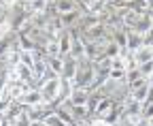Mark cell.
<instances>
[{
  "instance_id": "74e56055",
  "label": "cell",
  "mask_w": 153,
  "mask_h": 126,
  "mask_svg": "<svg viewBox=\"0 0 153 126\" xmlns=\"http://www.w3.org/2000/svg\"><path fill=\"white\" fill-rule=\"evenodd\" d=\"M149 86H151V88H153V75H151V77H149Z\"/></svg>"
},
{
  "instance_id": "d4e9b609",
  "label": "cell",
  "mask_w": 153,
  "mask_h": 126,
  "mask_svg": "<svg viewBox=\"0 0 153 126\" xmlns=\"http://www.w3.org/2000/svg\"><path fill=\"white\" fill-rule=\"evenodd\" d=\"M43 124H45V126H68V124H64V122H62V118H60V116L55 113V109H53V113H51V116H47V118L43 120Z\"/></svg>"
},
{
  "instance_id": "7a4b0ae2",
  "label": "cell",
  "mask_w": 153,
  "mask_h": 126,
  "mask_svg": "<svg viewBox=\"0 0 153 126\" xmlns=\"http://www.w3.org/2000/svg\"><path fill=\"white\" fill-rule=\"evenodd\" d=\"M43 94V100L49 103V105H57V94H60V77H49L43 81V86L38 88Z\"/></svg>"
},
{
  "instance_id": "5bb4252c",
  "label": "cell",
  "mask_w": 153,
  "mask_h": 126,
  "mask_svg": "<svg viewBox=\"0 0 153 126\" xmlns=\"http://www.w3.org/2000/svg\"><path fill=\"white\" fill-rule=\"evenodd\" d=\"M91 96V90L89 88H72V94H70V103L72 105H87Z\"/></svg>"
},
{
  "instance_id": "8fae6325",
  "label": "cell",
  "mask_w": 153,
  "mask_h": 126,
  "mask_svg": "<svg viewBox=\"0 0 153 126\" xmlns=\"http://www.w3.org/2000/svg\"><path fill=\"white\" fill-rule=\"evenodd\" d=\"M17 41H19V32H15V30L7 32L4 37L0 39V56H7L11 49H15L17 47Z\"/></svg>"
},
{
  "instance_id": "d590c367",
  "label": "cell",
  "mask_w": 153,
  "mask_h": 126,
  "mask_svg": "<svg viewBox=\"0 0 153 126\" xmlns=\"http://www.w3.org/2000/svg\"><path fill=\"white\" fill-rule=\"evenodd\" d=\"M0 126H11V122H9L7 118H2V122H0Z\"/></svg>"
},
{
  "instance_id": "1f68e13d",
  "label": "cell",
  "mask_w": 153,
  "mask_h": 126,
  "mask_svg": "<svg viewBox=\"0 0 153 126\" xmlns=\"http://www.w3.org/2000/svg\"><path fill=\"white\" fill-rule=\"evenodd\" d=\"M153 103V88H149V94H147V98L143 100V105H151Z\"/></svg>"
},
{
  "instance_id": "277c9868",
  "label": "cell",
  "mask_w": 153,
  "mask_h": 126,
  "mask_svg": "<svg viewBox=\"0 0 153 126\" xmlns=\"http://www.w3.org/2000/svg\"><path fill=\"white\" fill-rule=\"evenodd\" d=\"M76 9H81L76 0H53L49 4V15H66V13H72Z\"/></svg>"
},
{
  "instance_id": "7c38bea8",
  "label": "cell",
  "mask_w": 153,
  "mask_h": 126,
  "mask_svg": "<svg viewBox=\"0 0 153 126\" xmlns=\"http://www.w3.org/2000/svg\"><path fill=\"white\" fill-rule=\"evenodd\" d=\"M115 107V100H111V98H106V96H102L100 100H98V105H96V109H94V116H91V120H104L106 116H108V111Z\"/></svg>"
},
{
  "instance_id": "484cf974",
  "label": "cell",
  "mask_w": 153,
  "mask_h": 126,
  "mask_svg": "<svg viewBox=\"0 0 153 126\" xmlns=\"http://www.w3.org/2000/svg\"><path fill=\"white\" fill-rule=\"evenodd\" d=\"M19 62L26 66H34V51H19Z\"/></svg>"
},
{
  "instance_id": "e575fe53",
  "label": "cell",
  "mask_w": 153,
  "mask_h": 126,
  "mask_svg": "<svg viewBox=\"0 0 153 126\" xmlns=\"http://www.w3.org/2000/svg\"><path fill=\"white\" fill-rule=\"evenodd\" d=\"M91 126H108V124H104L102 120H91Z\"/></svg>"
},
{
  "instance_id": "7402d4cb",
  "label": "cell",
  "mask_w": 153,
  "mask_h": 126,
  "mask_svg": "<svg viewBox=\"0 0 153 126\" xmlns=\"http://www.w3.org/2000/svg\"><path fill=\"white\" fill-rule=\"evenodd\" d=\"M45 51V56L47 58H55V56H60V43H57V39H49L43 47Z\"/></svg>"
},
{
  "instance_id": "f1b7e54d",
  "label": "cell",
  "mask_w": 153,
  "mask_h": 126,
  "mask_svg": "<svg viewBox=\"0 0 153 126\" xmlns=\"http://www.w3.org/2000/svg\"><path fill=\"white\" fill-rule=\"evenodd\" d=\"M138 70H140V75H143L145 79H149V77L153 75V62H147V64H140V66H138Z\"/></svg>"
},
{
  "instance_id": "4316f807",
  "label": "cell",
  "mask_w": 153,
  "mask_h": 126,
  "mask_svg": "<svg viewBox=\"0 0 153 126\" xmlns=\"http://www.w3.org/2000/svg\"><path fill=\"white\" fill-rule=\"evenodd\" d=\"M111 68H115V70H126V58H123V56L113 58V60H111Z\"/></svg>"
},
{
  "instance_id": "e0dca14e",
  "label": "cell",
  "mask_w": 153,
  "mask_h": 126,
  "mask_svg": "<svg viewBox=\"0 0 153 126\" xmlns=\"http://www.w3.org/2000/svg\"><path fill=\"white\" fill-rule=\"evenodd\" d=\"M121 118H123V103H115V107L108 111V116H106L102 122L108 124V126H113V124H117Z\"/></svg>"
},
{
  "instance_id": "ac0fdd59",
  "label": "cell",
  "mask_w": 153,
  "mask_h": 126,
  "mask_svg": "<svg viewBox=\"0 0 153 126\" xmlns=\"http://www.w3.org/2000/svg\"><path fill=\"white\" fill-rule=\"evenodd\" d=\"M70 94H72V81L60 77V94H57V105L66 103V100L70 98Z\"/></svg>"
},
{
  "instance_id": "30bf717a",
  "label": "cell",
  "mask_w": 153,
  "mask_h": 126,
  "mask_svg": "<svg viewBox=\"0 0 153 126\" xmlns=\"http://www.w3.org/2000/svg\"><path fill=\"white\" fill-rule=\"evenodd\" d=\"M132 56H134V60H136V66H140V64H147V62H153V45H140L138 49H134L132 51Z\"/></svg>"
},
{
  "instance_id": "836d02e7",
  "label": "cell",
  "mask_w": 153,
  "mask_h": 126,
  "mask_svg": "<svg viewBox=\"0 0 153 126\" xmlns=\"http://www.w3.org/2000/svg\"><path fill=\"white\" fill-rule=\"evenodd\" d=\"M128 2H134V0H117L113 7H123V4H128Z\"/></svg>"
},
{
  "instance_id": "6da1fadb",
  "label": "cell",
  "mask_w": 153,
  "mask_h": 126,
  "mask_svg": "<svg viewBox=\"0 0 153 126\" xmlns=\"http://www.w3.org/2000/svg\"><path fill=\"white\" fill-rule=\"evenodd\" d=\"M94 77H96V68H94V62L83 58L76 64V73L72 77V88H89L91 90V83H94Z\"/></svg>"
},
{
  "instance_id": "83f0119b",
  "label": "cell",
  "mask_w": 153,
  "mask_h": 126,
  "mask_svg": "<svg viewBox=\"0 0 153 126\" xmlns=\"http://www.w3.org/2000/svg\"><path fill=\"white\" fill-rule=\"evenodd\" d=\"M11 126H32V122H30V118H28V111H26V113H22L17 120H13V122H11Z\"/></svg>"
},
{
  "instance_id": "f546056e",
  "label": "cell",
  "mask_w": 153,
  "mask_h": 126,
  "mask_svg": "<svg viewBox=\"0 0 153 126\" xmlns=\"http://www.w3.org/2000/svg\"><path fill=\"white\" fill-rule=\"evenodd\" d=\"M17 2H22V0H0V11H9V9H13Z\"/></svg>"
},
{
  "instance_id": "5b68a950",
  "label": "cell",
  "mask_w": 153,
  "mask_h": 126,
  "mask_svg": "<svg viewBox=\"0 0 153 126\" xmlns=\"http://www.w3.org/2000/svg\"><path fill=\"white\" fill-rule=\"evenodd\" d=\"M53 109L55 107L49 103H38L34 107H28V118H30V122H43L47 116L53 113Z\"/></svg>"
},
{
  "instance_id": "8992f818",
  "label": "cell",
  "mask_w": 153,
  "mask_h": 126,
  "mask_svg": "<svg viewBox=\"0 0 153 126\" xmlns=\"http://www.w3.org/2000/svg\"><path fill=\"white\" fill-rule=\"evenodd\" d=\"M132 32H138V34H145L147 32H151L153 30V15L151 13H143V15H138V20L134 22V26L130 28Z\"/></svg>"
},
{
  "instance_id": "8d00e7d4",
  "label": "cell",
  "mask_w": 153,
  "mask_h": 126,
  "mask_svg": "<svg viewBox=\"0 0 153 126\" xmlns=\"http://www.w3.org/2000/svg\"><path fill=\"white\" fill-rule=\"evenodd\" d=\"M147 122H149V126H153V116H151V118H149Z\"/></svg>"
},
{
  "instance_id": "d6986e66",
  "label": "cell",
  "mask_w": 153,
  "mask_h": 126,
  "mask_svg": "<svg viewBox=\"0 0 153 126\" xmlns=\"http://www.w3.org/2000/svg\"><path fill=\"white\" fill-rule=\"evenodd\" d=\"M140 45H145V37H143V34H138V32L128 30V51L138 49Z\"/></svg>"
},
{
  "instance_id": "ffe728a7",
  "label": "cell",
  "mask_w": 153,
  "mask_h": 126,
  "mask_svg": "<svg viewBox=\"0 0 153 126\" xmlns=\"http://www.w3.org/2000/svg\"><path fill=\"white\" fill-rule=\"evenodd\" d=\"M47 66H49V70H51L55 77H60V75H62V68H64V58H62V56L47 58Z\"/></svg>"
},
{
  "instance_id": "9a60e30c",
  "label": "cell",
  "mask_w": 153,
  "mask_h": 126,
  "mask_svg": "<svg viewBox=\"0 0 153 126\" xmlns=\"http://www.w3.org/2000/svg\"><path fill=\"white\" fill-rule=\"evenodd\" d=\"M70 56L76 60H83L85 58V41L83 37H79L76 32H72V47H70Z\"/></svg>"
},
{
  "instance_id": "ab89813d",
  "label": "cell",
  "mask_w": 153,
  "mask_h": 126,
  "mask_svg": "<svg viewBox=\"0 0 153 126\" xmlns=\"http://www.w3.org/2000/svg\"><path fill=\"white\" fill-rule=\"evenodd\" d=\"M47 2H49V4H51V2H53V0H47Z\"/></svg>"
},
{
  "instance_id": "52a82bcc",
  "label": "cell",
  "mask_w": 153,
  "mask_h": 126,
  "mask_svg": "<svg viewBox=\"0 0 153 126\" xmlns=\"http://www.w3.org/2000/svg\"><path fill=\"white\" fill-rule=\"evenodd\" d=\"M143 113V103L134 100L132 96H128L123 100V118H130V120H138Z\"/></svg>"
},
{
  "instance_id": "f35d334b",
  "label": "cell",
  "mask_w": 153,
  "mask_h": 126,
  "mask_svg": "<svg viewBox=\"0 0 153 126\" xmlns=\"http://www.w3.org/2000/svg\"><path fill=\"white\" fill-rule=\"evenodd\" d=\"M22 2H30V0H22Z\"/></svg>"
},
{
  "instance_id": "ba28073f",
  "label": "cell",
  "mask_w": 153,
  "mask_h": 126,
  "mask_svg": "<svg viewBox=\"0 0 153 126\" xmlns=\"http://www.w3.org/2000/svg\"><path fill=\"white\" fill-rule=\"evenodd\" d=\"M11 77H15V79H19V81H26V83H34V70L30 68V66H26V64H22L19 62L15 68H11ZM34 88V86H32Z\"/></svg>"
},
{
  "instance_id": "44dd1931",
  "label": "cell",
  "mask_w": 153,
  "mask_h": 126,
  "mask_svg": "<svg viewBox=\"0 0 153 126\" xmlns=\"http://www.w3.org/2000/svg\"><path fill=\"white\" fill-rule=\"evenodd\" d=\"M104 56L111 58V60H113V58H117V56H121V47L115 43L113 39H108V41L104 43Z\"/></svg>"
},
{
  "instance_id": "cb8c5ba5",
  "label": "cell",
  "mask_w": 153,
  "mask_h": 126,
  "mask_svg": "<svg viewBox=\"0 0 153 126\" xmlns=\"http://www.w3.org/2000/svg\"><path fill=\"white\" fill-rule=\"evenodd\" d=\"M149 81L145 83V86H140V88H136V90H132V92H130V96L134 98V100H138V103H143L145 98H147V94H149Z\"/></svg>"
},
{
  "instance_id": "d6a6232c",
  "label": "cell",
  "mask_w": 153,
  "mask_h": 126,
  "mask_svg": "<svg viewBox=\"0 0 153 126\" xmlns=\"http://www.w3.org/2000/svg\"><path fill=\"white\" fill-rule=\"evenodd\" d=\"M134 126H149V122L145 118H138V120H134Z\"/></svg>"
},
{
  "instance_id": "4dcf8cb0",
  "label": "cell",
  "mask_w": 153,
  "mask_h": 126,
  "mask_svg": "<svg viewBox=\"0 0 153 126\" xmlns=\"http://www.w3.org/2000/svg\"><path fill=\"white\" fill-rule=\"evenodd\" d=\"M151 116H153V103H151V105H143V113H140V118L149 120Z\"/></svg>"
},
{
  "instance_id": "4fadbf2b",
  "label": "cell",
  "mask_w": 153,
  "mask_h": 126,
  "mask_svg": "<svg viewBox=\"0 0 153 126\" xmlns=\"http://www.w3.org/2000/svg\"><path fill=\"white\" fill-rule=\"evenodd\" d=\"M17 103H22L24 107H34V105H38V103H45L43 100V94H41V90L38 88H32V90H28V92L19 98Z\"/></svg>"
},
{
  "instance_id": "2e32d148",
  "label": "cell",
  "mask_w": 153,
  "mask_h": 126,
  "mask_svg": "<svg viewBox=\"0 0 153 126\" xmlns=\"http://www.w3.org/2000/svg\"><path fill=\"white\" fill-rule=\"evenodd\" d=\"M76 64H79V60H76V58L64 56V68H62V75H60V77L72 81V77H74V73H76Z\"/></svg>"
},
{
  "instance_id": "9c48e42d",
  "label": "cell",
  "mask_w": 153,
  "mask_h": 126,
  "mask_svg": "<svg viewBox=\"0 0 153 126\" xmlns=\"http://www.w3.org/2000/svg\"><path fill=\"white\" fill-rule=\"evenodd\" d=\"M57 43H60V56H70V47H72V30L70 28H64L60 34H57Z\"/></svg>"
},
{
  "instance_id": "3957f363",
  "label": "cell",
  "mask_w": 153,
  "mask_h": 126,
  "mask_svg": "<svg viewBox=\"0 0 153 126\" xmlns=\"http://www.w3.org/2000/svg\"><path fill=\"white\" fill-rule=\"evenodd\" d=\"M28 90H32V86L30 83H26V81H19V79H15V77H9V83H7V88H4V96L9 98V100H19Z\"/></svg>"
},
{
  "instance_id": "603a6c76",
  "label": "cell",
  "mask_w": 153,
  "mask_h": 126,
  "mask_svg": "<svg viewBox=\"0 0 153 126\" xmlns=\"http://www.w3.org/2000/svg\"><path fill=\"white\" fill-rule=\"evenodd\" d=\"M28 4V9H30V13L34 15V13H45L47 9H49V2L47 0H30V2H26Z\"/></svg>"
}]
</instances>
